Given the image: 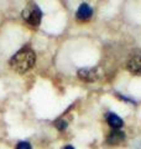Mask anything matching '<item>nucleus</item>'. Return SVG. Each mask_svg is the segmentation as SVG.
Wrapping results in <instances>:
<instances>
[{"label": "nucleus", "mask_w": 141, "mask_h": 149, "mask_svg": "<svg viewBox=\"0 0 141 149\" xmlns=\"http://www.w3.org/2000/svg\"><path fill=\"white\" fill-rule=\"evenodd\" d=\"M16 149H32V148L29 142H19L16 146Z\"/></svg>", "instance_id": "obj_9"}, {"label": "nucleus", "mask_w": 141, "mask_h": 149, "mask_svg": "<svg viewBox=\"0 0 141 149\" xmlns=\"http://www.w3.org/2000/svg\"><path fill=\"white\" fill-rule=\"evenodd\" d=\"M22 17L25 19V21H27L31 26H39L41 22V17H42V13L39 9L37 5H31L26 6L22 10Z\"/></svg>", "instance_id": "obj_2"}, {"label": "nucleus", "mask_w": 141, "mask_h": 149, "mask_svg": "<svg viewBox=\"0 0 141 149\" xmlns=\"http://www.w3.org/2000/svg\"><path fill=\"white\" fill-rule=\"evenodd\" d=\"M128 70L134 74H141V55L134 56L128 62Z\"/></svg>", "instance_id": "obj_6"}, {"label": "nucleus", "mask_w": 141, "mask_h": 149, "mask_svg": "<svg viewBox=\"0 0 141 149\" xmlns=\"http://www.w3.org/2000/svg\"><path fill=\"white\" fill-rule=\"evenodd\" d=\"M92 14H93V9L91 8V5L87 3H83V4H81V6L78 8L76 16L78 20L84 21V20H88V19L92 16Z\"/></svg>", "instance_id": "obj_4"}, {"label": "nucleus", "mask_w": 141, "mask_h": 149, "mask_svg": "<svg viewBox=\"0 0 141 149\" xmlns=\"http://www.w3.org/2000/svg\"><path fill=\"white\" fill-rule=\"evenodd\" d=\"M55 125H56V128L59 129V130H63L67 128V122L63 119H58V120H56L55 122Z\"/></svg>", "instance_id": "obj_8"}, {"label": "nucleus", "mask_w": 141, "mask_h": 149, "mask_svg": "<svg viewBox=\"0 0 141 149\" xmlns=\"http://www.w3.org/2000/svg\"><path fill=\"white\" fill-rule=\"evenodd\" d=\"M64 149H74V148H73V147H72V146H67V147H66V148H64Z\"/></svg>", "instance_id": "obj_10"}, {"label": "nucleus", "mask_w": 141, "mask_h": 149, "mask_svg": "<svg viewBox=\"0 0 141 149\" xmlns=\"http://www.w3.org/2000/svg\"><path fill=\"white\" fill-rule=\"evenodd\" d=\"M36 54L30 47H22L10 58V66L15 71L24 73L35 65Z\"/></svg>", "instance_id": "obj_1"}, {"label": "nucleus", "mask_w": 141, "mask_h": 149, "mask_svg": "<svg viewBox=\"0 0 141 149\" xmlns=\"http://www.w3.org/2000/svg\"><path fill=\"white\" fill-rule=\"evenodd\" d=\"M124 139H125V133L119 129H114L109 134V137H108L106 143L110 144V146H118V144H120Z\"/></svg>", "instance_id": "obj_5"}, {"label": "nucleus", "mask_w": 141, "mask_h": 149, "mask_svg": "<svg viewBox=\"0 0 141 149\" xmlns=\"http://www.w3.org/2000/svg\"><path fill=\"white\" fill-rule=\"evenodd\" d=\"M106 122L114 129H119V128L123 127V119L115 113H108L106 114Z\"/></svg>", "instance_id": "obj_7"}, {"label": "nucleus", "mask_w": 141, "mask_h": 149, "mask_svg": "<svg viewBox=\"0 0 141 149\" xmlns=\"http://www.w3.org/2000/svg\"><path fill=\"white\" fill-rule=\"evenodd\" d=\"M78 77L82 81L86 82H94L99 78V72H98L97 67H92V68H81L78 71Z\"/></svg>", "instance_id": "obj_3"}]
</instances>
